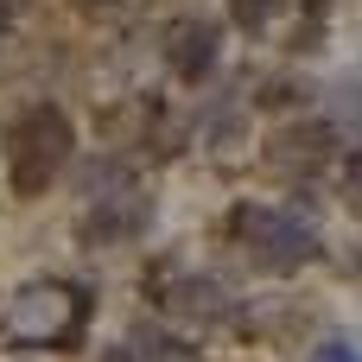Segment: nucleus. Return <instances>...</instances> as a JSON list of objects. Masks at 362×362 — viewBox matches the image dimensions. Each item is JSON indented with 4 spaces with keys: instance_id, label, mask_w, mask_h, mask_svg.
I'll return each instance as SVG.
<instances>
[{
    "instance_id": "f257e3e1",
    "label": "nucleus",
    "mask_w": 362,
    "mask_h": 362,
    "mask_svg": "<svg viewBox=\"0 0 362 362\" xmlns=\"http://www.w3.org/2000/svg\"><path fill=\"white\" fill-rule=\"evenodd\" d=\"M83 325H89V293L70 286V280H32L6 305V337L25 344V350H57Z\"/></svg>"
},
{
    "instance_id": "f03ea898",
    "label": "nucleus",
    "mask_w": 362,
    "mask_h": 362,
    "mask_svg": "<svg viewBox=\"0 0 362 362\" xmlns=\"http://www.w3.org/2000/svg\"><path fill=\"white\" fill-rule=\"evenodd\" d=\"M70 146H76V134H70V115L64 108H51V102L25 108L19 127H13V191L19 197L51 191V178L70 165Z\"/></svg>"
},
{
    "instance_id": "7ed1b4c3",
    "label": "nucleus",
    "mask_w": 362,
    "mask_h": 362,
    "mask_svg": "<svg viewBox=\"0 0 362 362\" xmlns=\"http://www.w3.org/2000/svg\"><path fill=\"white\" fill-rule=\"evenodd\" d=\"M235 242L267 267V274H299L305 261H318V229L299 216V210H261V204H242L229 216Z\"/></svg>"
},
{
    "instance_id": "20e7f679",
    "label": "nucleus",
    "mask_w": 362,
    "mask_h": 362,
    "mask_svg": "<svg viewBox=\"0 0 362 362\" xmlns=\"http://www.w3.org/2000/svg\"><path fill=\"white\" fill-rule=\"evenodd\" d=\"M146 223H153V197L127 185V191H108V197H95V204L83 210V242H89V248H121V242H134Z\"/></svg>"
},
{
    "instance_id": "39448f33",
    "label": "nucleus",
    "mask_w": 362,
    "mask_h": 362,
    "mask_svg": "<svg viewBox=\"0 0 362 362\" xmlns=\"http://www.w3.org/2000/svg\"><path fill=\"white\" fill-rule=\"evenodd\" d=\"M165 64H172V76L204 83V76L216 70V19H204V13L172 19V25H165Z\"/></svg>"
},
{
    "instance_id": "423d86ee",
    "label": "nucleus",
    "mask_w": 362,
    "mask_h": 362,
    "mask_svg": "<svg viewBox=\"0 0 362 362\" xmlns=\"http://www.w3.org/2000/svg\"><path fill=\"white\" fill-rule=\"evenodd\" d=\"M331 140H337V121H305V127H293V134H280L274 146V159L280 165H293V172H312V165H325L331 159Z\"/></svg>"
},
{
    "instance_id": "0eeeda50",
    "label": "nucleus",
    "mask_w": 362,
    "mask_h": 362,
    "mask_svg": "<svg viewBox=\"0 0 362 362\" xmlns=\"http://www.w3.org/2000/svg\"><path fill=\"white\" fill-rule=\"evenodd\" d=\"M172 305H178L185 318H197V325H216V318L229 312V305H223V286H216V280H204V274H197V280H178Z\"/></svg>"
},
{
    "instance_id": "6e6552de",
    "label": "nucleus",
    "mask_w": 362,
    "mask_h": 362,
    "mask_svg": "<svg viewBox=\"0 0 362 362\" xmlns=\"http://www.w3.org/2000/svg\"><path fill=\"white\" fill-rule=\"evenodd\" d=\"M331 121H337V134H362V83H344V89H337Z\"/></svg>"
},
{
    "instance_id": "1a4fd4ad",
    "label": "nucleus",
    "mask_w": 362,
    "mask_h": 362,
    "mask_svg": "<svg viewBox=\"0 0 362 362\" xmlns=\"http://www.w3.org/2000/svg\"><path fill=\"white\" fill-rule=\"evenodd\" d=\"M280 6H286V0H229V19H235L242 32H261Z\"/></svg>"
},
{
    "instance_id": "9d476101",
    "label": "nucleus",
    "mask_w": 362,
    "mask_h": 362,
    "mask_svg": "<svg viewBox=\"0 0 362 362\" xmlns=\"http://www.w3.org/2000/svg\"><path fill=\"white\" fill-rule=\"evenodd\" d=\"M140 362H204L191 344H172V337H153L146 350H140Z\"/></svg>"
},
{
    "instance_id": "9b49d317",
    "label": "nucleus",
    "mask_w": 362,
    "mask_h": 362,
    "mask_svg": "<svg viewBox=\"0 0 362 362\" xmlns=\"http://www.w3.org/2000/svg\"><path fill=\"white\" fill-rule=\"evenodd\" d=\"M344 197H350V210L362 216V153H356V159H344Z\"/></svg>"
},
{
    "instance_id": "f8f14e48",
    "label": "nucleus",
    "mask_w": 362,
    "mask_h": 362,
    "mask_svg": "<svg viewBox=\"0 0 362 362\" xmlns=\"http://www.w3.org/2000/svg\"><path fill=\"white\" fill-rule=\"evenodd\" d=\"M312 362H356V350H350V344H325Z\"/></svg>"
},
{
    "instance_id": "ddd939ff",
    "label": "nucleus",
    "mask_w": 362,
    "mask_h": 362,
    "mask_svg": "<svg viewBox=\"0 0 362 362\" xmlns=\"http://www.w3.org/2000/svg\"><path fill=\"white\" fill-rule=\"evenodd\" d=\"M102 362H140V350L134 344H115V350H102Z\"/></svg>"
},
{
    "instance_id": "4468645a",
    "label": "nucleus",
    "mask_w": 362,
    "mask_h": 362,
    "mask_svg": "<svg viewBox=\"0 0 362 362\" xmlns=\"http://www.w3.org/2000/svg\"><path fill=\"white\" fill-rule=\"evenodd\" d=\"M76 6H95V13H102V6H115V0H76Z\"/></svg>"
},
{
    "instance_id": "2eb2a0df",
    "label": "nucleus",
    "mask_w": 362,
    "mask_h": 362,
    "mask_svg": "<svg viewBox=\"0 0 362 362\" xmlns=\"http://www.w3.org/2000/svg\"><path fill=\"white\" fill-rule=\"evenodd\" d=\"M6 13H13V6H6V0H0V32H6Z\"/></svg>"
},
{
    "instance_id": "dca6fc26",
    "label": "nucleus",
    "mask_w": 362,
    "mask_h": 362,
    "mask_svg": "<svg viewBox=\"0 0 362 362\" xmlns=\"http://www.w3.org/2000/svg\"><path fill=\"white\" fill-rule=\"evenodd\" d=\"M6 6H13V0H6Z\"/></svg>"
}]
</instances>
